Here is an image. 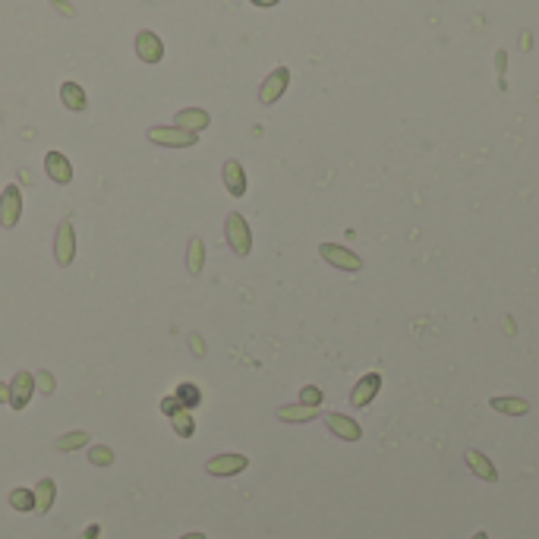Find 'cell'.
<instances>
[{
    "label": "cell",
    "mask_w": 539,
    "mask_h": 539,
    "mask_svg": "<svg viewBox=\"0 0 539 539\" xmlns=\"http://www.w3.org/2000/svg\"><path fill=\"white\" fill-rule=\"evenodd\" d=\"M224 237H227V246L234 249L237 255H249L253 249V231H249L246 218L240 212H231L224 221Z\"/></svg>",
    "instance_id": "6da1fadb"
},
{
    "label": "cell",
    "mask_w": 539,
    "mask_h": 539,
    "mask_svg": "<svg viewBox=\"0 0 539 539\" xmlns=\"http://www.w3.org/2000/svg\"><path fill=\"white\" fill-rule=\"evenodd\" d=\"M145 136H148V143L167 145V148H193L199 143L196 133H186V130H180V126H152Z\"/></svg>",
    "instance_id": "7a4b0ae2"
},
{
    "label": "cell",
    "mask_w": 539,
    "mask_h": 539,
    "mask_svg": "<svg viewBox=\"0 0 539 539\" xmlns=\"http://www.w3.org/2000/svg\"><path fill=\"white\" fill-rule=\"evenodd\" d=\"M319 255L328 262V265L341 268V272H360L363 268V259L356 253H350L347 246H338V243H322L319 246Z\"/></svg>",
    "instance_id": "3957f363"
},
{
    "label": "cell",
    "mask_w": 539,
    "mask_h": 539,
    "mask_svg": "<svg viewBox=\"0 0 539 539\" xmlns=\"http://www.w3.org/2000/svg\"><path fill=\"white\" fill-rule=\"evenodd\" d=\"M54 259L63 268L73 265V259H76V231H73L70 221H63L57 227V234H54Z\"/></svg>",
    "instance_id": "277c9868"
},
{
    "label": "cell",
    "mask_w": 539,
    "mask_h": 539,
    "mask_svg": "<svg viewBox=\"0 0 539 539\" xmlns=\"http://www.w3.org/2000/svg\"><path fill=\"white\" fill-rule=\"evenodd\" d=\"M19 218H23V193H19V186H6L4 193H0V227H16Z\"/></svg>",
    "instance_id": "5b68a950"
},
{
    "label": "cell",
    "mask_w": 539,
    "mask_h": 539,
    "mask_svg": "<svg viewBox=\"0 0 539 539\" xmlns=\"http://www.w3.org/2000/svg\"><path fill=\"white\" fill-rule=\"evenodd\" d=\"M287 83H291V70H287V66H278V70H274L272 76L262 83L259 101H262V104H274V101L287 92Z\"/></svg>",
    "instance_id": "8992f818"
},
{
    "label": "cell",
    "mask_w": 539,
    "mask_h": 539,
    "mask_svg": "<svg viewBox=\"0 0 539 539\" xmlns=\"http://www.w3.org/2000/svg\"><path fill=\"white\" fill-rule=\"evenodd\" d=\"M136 54H139L143 63H161V57H164V42H161L152 29H143L136 35Z\"/></svg>",
    "instance_id": "52a82bcc"
},
{
    "label": "cell",
    "mask_w": 539,
    "mask_h": 539,
    "mask_svg": "<svg viewBox=\"0 0 539 539\" xmlns=\"http://www.w3.org/2000/svg\"><path fill=\"white\" fill-rule=\"evenodd\" d=\"M35 392V375L32 373H16L10 382V407L13 410H25V404L32 401Z\"/></svg>",
    "instance_id": "ba28073f"
},
{
    "label": "cell",
    "mask_w": 539,
    "mask_h": 539,
    "mask_svg": "<svg viewBox=\"0 0 539 539\" xmlns=\"http://www.w3.org/2000/svg\"><path fill=\"white\" fill-rule=\"evenodd\" d=\"M246 467H249V461L243 454H218L205 464V470L212 476H237V473H243Z\"/></svg>",
    "instance_id": "9c48e42d"
},
{
    "label": "cell",
    "mask_w": 539,
    "mask_h": 539,
    "mask_svg": "<svg viewBox=\"0 0 539 539\" xmlns=\"http://www.w3.org/2000/svg\"><path fill=\"white\" fill-rule=\"evenodd\" d=\"M44 171H48V177L54 180V183L66 186L73 180V164L70 158H66L63 152H48L44 155Z\"/></svg>",
    "instance_id": "30bf717a"
},
{
    "label": "cell",
    "mask_w": 539,
    "mask_h": 539,
    "mask_svg": "<svg viewBox=\"0 0 539 539\" xmlns=\"http://www.w3.org/2000/svg\"><path fill=\"white\" fill-rule=\"evenodd\" d=\"M379 388H382V375L379 373L363 375V379L356 382V388L350 392V404H353V407H366V404H373V397L379 394Z\"/></svg>",
    "instance_id": "8fae6325"
},
{
    "label": "cell",
    "mask_w": 539,
    "mask_h": 539,
    "mask_svg": "<svg viewBox=\"0 0 539 539\" xmlns=\"http://www.w3.org/2000/svg\"><path fill=\"white\" fill-rule=\"evenodd\" d=\"M221 180H224V186H227V193L231 196H243L246 193V171H243V164L240 161H224V167H221Z\"/></svg>",
    "instance_id": "7c38bea8"
},
{
    "label": "cell",
    "mask_w": 539,
    "mask_h": 539,
    "mask_svg": "<svg viewBox=\"0 0 539 539\" xmlns=\"http://www.w3.org/2000/svg\"><path fill=\"white\" fill-rule=\"evenodd\" d=\"M325 426L332 429L338 439H344V442H356V439L363 435L360 423L350 420V416H344V413H328V416H325Z\"/></svg>",
    "instance_id": "4fadbf2b"
},
{
    "label": "cell",
    "mask_w": 539,
    "mask_h": 539,
    "mask_svg": "<svg viewBox=\"0 0 539 539\" xmlns=\"http://www.w3.org/2000/svg\"><path fill=\"white\" fill-rule=\"evenodd\" d=\"M208 123H212V117H208V111H202V107L177 111V120H174V126H180V130H186V133H202Z\"/></svg>",
    "instance_id": "5bb4252c"
},
{
    "label": "cell",
    "mask_w": 539,
    "mask_h": 539,
    "mask_svg": "<svg viewBox=\"0 0 539 539\" xmlns=\"http://www.w3.org/2000/svg\"><path fill=\"white\" fill-rule=\"evenodd\" d=\"M60 101H63L70 111H85L89 107V98H85V89L79 83H63L60 85Z\"/></svg>",
    "instance_id": "9a60e30c"
},
{
    "label": "cell",
    "mask_w": 539,
    "mask_h": 539,
    "mask_svg": "<svg viewBox=\"0 0 539 539\" xmlns=\"http://www.w3.org/2000/svg\"><path fill=\"white\" fill-rule=\"evenodd\" d=\"M467 464H470V470H473L480 480H486V483L498 480V470L492 467V461H489L486 454H480V451H467Z\"/></svg>",
    "instance_id": "2e32d148"
},
{
    "label": "cell",
    "mask_w": 539,
    "mask_h": 539,
    "mask_svg": "<svg viewBox=\"0 0 539 539\" xmlns=\"http://www.w3.org/2000/svg\"><path fill=\"white\" fill-rule=\"evenodd\" d=\"M315 416H319V407H309V404H293V407L278 410V420L284 423H306V420H315Z\"/></svg>",
    "instance_id": "e0dca14e"
},
{
    "label": "cell",
    "mask_w": 539,
    "mask_h": 539,
    "mask_svg": "<svg viewBox=\"0 0 539 539\" xmlns=\"http://www.w3.org/2000/svg\"><path fill=\"white\" fill-rule=\"evenodd\" d=\"M492 410H498V413H508V416H523L530 410V404L523 401V397H492Z\"/></svg>",
    "instance_id": "ac0fdd59"
},
{
    "label": "cell",
    "mask_w": 539,
    "mask_h": 539,
    "mask_svg": "<svg viewBox=\"0 0 539 539\" xmlns=\"http://www.w3.org/2000/svg\"><path fill=\"white\" fill-rule=\"evenodd\" d=\"M54 498H57V486H54V480H42L35 486V511L38 514H48Z\"/></svg>",
    "instance_id": "d6986e66"
},
{
    "label": "cell",
    "mask_w": 539,
    "mask_h": 539,
    "mask_svg": "<svg viewBox=\"0 0 539 539\" xmlns=\"http://www.w3.org/2000/svg\"><path fill=\"white\" fill-rule=\"evenodd\" d=\"M202 265H205V246H202L199 237H193L190 249H186V268H190V274H199Z\"/></svg>",
    "instance_id": "ffe728a7"
},
{
    "label": "cell",
    "mask_w": 539,
    "mask_h": 539,
    "mask_svg": "<svg viewBox=\"0 0 539 539\" xmlns=\"http://www.w3.org/2000/svg\"><path fill=\"white\" fill-rule=\"evenodd\" d=\"M171 423H174V432H177L180 439H190V435L196 432V423H193L190 410H177V413L171 416Z\"/></svg>",
    "instance_id": "44dd1931"
},
{
    "label": "cell",
    "mask_w": 539,
    "mask_h": 539,
    "mask_svg": "<svg viewBox=\"0 0 539 539\" xmlns=\"http://www.w3.org/2000/svg\"><path fill=\"white\" fill-rule=\"evenodd\" d=\"M180 401V407L183 410H190V407H199L202 404V394H199V388L196 385H190V382H186V385H180L177 388V394H174Z\"/></svg>",
    "instance_id": "7402d4cb"
},
{
    "label": "cell",
    "mask_w": 539,
    "mask_h": 539,
    "mask_svg": "<svg viewBox=\"0 0 539 539\" xmlns=\"http://www.w3.org/2000/svg\"><path fill=\"white\" fill-rule=\"evenodd\" d=\"M83 444H89V432L85 429H79V432H66L57 439V451H76L83 448Z\"/></svg>",
    "instance_id": "603a6c76"
},
{
    "label": "cell",
    "mask_w": 539,
    "mask_h": 539,
    "mask_svg": "<svg viewBox=\"0 0 539 539\" xmlns=\"http://www.w3.org/2000/svg\"><path fill=\"white\" fill-rule=\"evenodd\" d=\"M10 504L16 511H35V492L29 489H13L10 492Z\"/></svg>",
    "instance_id": "cb8c5ba5"
},
{
    "label": "cell",
    "mask_w": 539,
    "mask_h": 539,
    "mask_svg": "<svg viewBox=\"0 0 539 539\" xmlns=\"http://www.w3.org/2000/svg\"><path fill=\"white\" fill-rule=\"evenodd\" d=\"M89 461L95 464V467H111V464H114V451L107 448V444H95V448L89 451Z\"/></svg>",
    "instance_id": "d4e9b609"
},
{
    "label": "cell",
    "mask_w": 539,
    "mask_h": 539,
    "mask_svg": "<svg viewBox=\"0 0 539 539\" xmlns=\"http://www.w3.org/2000/svg\"><path fill=\"white\" fill-rule=\"evenodd\" d=\"M35 388H38V392H42V394H51L54 388H57V382H54V375L48 373V369L35 375Z\"/></svg>",
    "instance_id": "484cf974"
},
{
    "label": "cell",
    "mask_w": 539,
    "mask_h": 539,
    "mask_svg": "<svg viewBox=\"0 0 539 539\" xmlns=\"http://www.w3.org/2000/svg\"><path fill=\"white\" fill-rule=\"evenodd\" d=\"M300 401L309 404V407H319V404H322V392H319V388H313V385H306L300 392Z\"/></svg>",
    "instance_id": "4316f807"
},
{
    "label": "cell",
    "mask_w": 539,
    "mask_h": 539,
    "mask_svg": "<svg viewBox=\"0 0 539 539\" xmlns=\"http://www.w3.org/2000/svg\"><path fill=\"white\" fill-rule=\"evenodd\" d=\"M48 4H51L57 13H60V16H66V19H73V16H76V6H73L70 0H48Z\"/></svg>",
    "instance_id": "83f0119b"
},
{
    "label": "cell",
    "mask_w": 539,
    "mask_h": 539,
    "mask_svg": "<svg viewBox=\"0 0 539 539\" xmlns=\"http://www.w3.org/2000/svg\"><path fill=\"white\" fill-rule=\"evenodd\" d=\"M161 410H164L167 416H174V413H177V410H183V407H180V401L171 394V397H164V401H161Z\"/></svg>",
    "instance_id": "f1b7e54d"
},
{
    "label": "cell",
    "mask_w": 539,
    "mask_h": 539,
    "mask_svg": "<svg viewBox=\"0 0 539 539\" xmlns=\"http://www.w3.org/2000/svg\"><path fill=\"white\" fill-rule=\"evenodd\" d=\"M190 347H193V353H196V356H205V344L199 341V334H193V338H190Z\"/></svg>",
    "instance_id": "f546056e"
},
{
    "label": "cell",
    "mask_w": 539,
    "mask_h": 539,
    "mask_svg": "<svg viewBox=\"0 0 539 539\" xmlns=\"http://www.w3.org/2000/svg\"><path fill=\"white\" fill-rule=\"evenodd\" d=\"M0 404H10V385L0 382Z\"/></svg>",
    "instance_id": "4dcf8cb0"
},
{
    "label": "cell",
    "mask_w": 539,
    "mask_h": 539,
    "mask_svg": "<svg viewBox=\"0 0 539 539\" xmlns=\"http://www.w3.org/2000/svg\"><path fill=\"white\" fill-rule=\"evenodd\" d=\"M95 536H98V523H92V527L85 530V536H83V539H95Z\"/></svg>",
    "instance_id": "1f68e13d"
},
{
    "label": "cell",
    "mask_w": 539,
    "mask_h": 539,
    "mask_svg": "<svg viewBox=\"0 0 539 539\" xmlns=\"http://www.w3.org/2000/svg\"><path fill=\"white\" fill-rule=\"evenodd\" d=\"M253 4H255V6H274L278 0H253Z\"/></svg>",
    "instance_id": "d6a6232c"
},
{
    "label": "cell",
    "mask_w": 539,
    "mask_h": 539,
    "mask_svg": "<svg viewBox=\"0 0 539 539\" xmlns=\"http://www.w3.org/2000/svg\"><path fill=\"white\" fill-rule=\"evenodd\" d=\"M180 539H205L202 533H186V536H180Z\"/></svg>",
    "instance_id": "836d02e7"
},
{
    "label": "cell",
    "mask_w": 539,
    "mask_h": 539,
    "mask_svg": "<svg viewBox=\"0 0 539 539\" xmlns=\"http://www.w3.org/2000/svg\"><path fill=\"white\" fill-rule=\"evenodd\" d=\"M473 539H489V536H486V533H476V536H473Z\"/></svg>",
    "instance_id": "e575fe53"
}]
</instances>
